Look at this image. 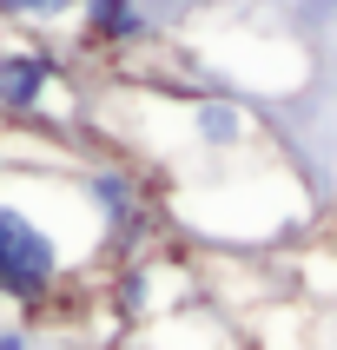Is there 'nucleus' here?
Segmentation results:
<instances>
[{
	"mask_svg": "<svg viewBox=\"0 0 337 350\" xmlns=\"http://www.w3.org/2000/svg\"><path fill=\"white\" fill-rule=\"evenodd\" d=\"M119 258V238L66 139L0 126V304L46 311Z\"/></svg>",
	"mask_w": 337,
	"mask_h": 350,
	"instance_id": "nucleus-1",
	"label": "nucleus"
},
{
	"mask_svg": "<svg viewBox=\"0 0 337 350\" xmlns=\"http://www.w3.org/2000/svg\"><path fill=\"white\" fill-rule=\"evenodd\" d=\"M0 126L46 139H66L79 126V86L59 46L7 33V27H0Z\"/></svg>",
	"mask_w": 337,
	"mask_h": 350,
	"instance_id": "nucleus-2",
	"label": "nucleus"
},
{
	"mask_svg": "<svg viewBox=\"0 0 337 350\" xmlns=\"http://www.w3.org/2000/svg\"><path fill=\"white\" fill-rule=\"evenodd\" d=\"M146 33H152V20H146L139 0H86L73 40H86V46H139Z\"/></svg>",
	"mask_w": 337,
	"mask_h": 350,
	"instance_id": "nucleus-3",
	"label": "nucleus"
},
{
	"mask_svg": "<svg viewBox=\"0 0 337 350\" xmlns=\"http://www.w3.org/2000/svg\"><path fill=\"white\" fill-rule=\"evenodd\" d=\"M79 7H86V0H0V27L53 46V40L79 33Z\"/></svg>",
	"mask_w": 337,
	"mask_h": 350,
	"instance_id": "nucleus-4",
	"label": "nucleus"
},
{
	"mask_svg": "<svg viewBox=\"0 0 337 350\" xmlns=\"http://www.w3.org/2000/svg\"><path fill=\"white\" fill-rule=\"evenodd\" d=\"M0 350H40L27 317H0Z\"/></svg>",
	"mask_w": 337,
	"mask_h": 350,
	"instance_id": "nucleus-5",
	"label": "nucleus"
}]
</instances>
